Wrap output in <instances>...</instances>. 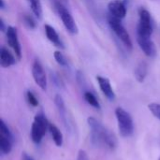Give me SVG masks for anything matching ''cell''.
Wrapping results in <instances>:
<instances>
[{"instance_id":"1","label":"cell","mask_w":160,"mask_h":160,"mask_svg":"<svg viewBox=\"0 0 160 160\" xmlns=\"http://www.w3.org/2000/svg\"><path fill=\"white\" fill-rule=\"evenodd\" d=\"M87 123L90 128L91 141L95 145H103L112 151L117 147V139L115 135L104 127L98 119L89 117L87 119Z\"/></svg>"},{"instance_id":"2","label":"cell","mask_w":160,"mask_h":160,"mask_svg":"<svg viewBox=\"0 0 160 160\" xmlns=\"http://www.w3.org/2000/svg\"><path fill=\"white\" fill-rule=\"evenodd\" d=\"M115 116L117 119L118 129L121 136L124 138L130 137L134 131V123L130 113L123 108L118 107L115 110Z\"/></svg>"},{"instance_id":"3","label":"cell","mask_w":160,"mask_h":160,"mask_svg":"<svg viewBox=\"0 0 160 160\" xmlns=\"http://www.w3.org/2000/svg\"><path fill=\"white\" fill-rule=\"evenodd\" d=\"M49 124L50 123L42 112L36 114L31 127V139L34 143L39 144L41 142L47 130H49Z\"/></svg>"},{"instance_id":"4","label":"cell","mask_w":160,"mask_h":160,"mask_svg":"<svg viewBox=\"0 0 160 160\" xmlns=\"http://www.w3.org/2000/svg\"><path fill=\"white\" fill-rule=\"evenodd\" d=\"M108 23H109L111 29L116 35V37L122 41V43L128 50H132V41H131V38L129 37V34L126 30L125 26L122 24L121 20H119L117 18H114V17H112V16L110 15V17L108 19Z\"/></svg>"},{"instance_id":"5","label":"cell","mask_w":160,"mask_h":160,"mask_svg":"<svg viewBox=\"0 0 160 160\" xmlns=\"http://www.w3.org/2000/svg\"><path fill=\"white\" fill-rule=\"evenodd\" d=\"M139 23L137 25V35L144 37H152L154 26L150 12L145 8H140L139 10Z\"/></svg>"},{"instance_id":"6","label":"cell","mask_w":160,"mask_h":160,"mask_svg":"<svg viewBox=\"0 0 160 160\" xmlns=\"http://www.w3.org/2000/svg\"><path fill=\"white\" fill-rule=\"evenodd\" d=\"M55 8H56V11H57L59 17L62 20V22H63L65 28L68 30V32L72 35L77 34L78 26H77L72 15L70 14V12L60 2H55Z\"/></svg>"},{"instance_id":"7","label":"cell","mask_w":160,"mask_h":160,"mask_svg":"<svg viewBox=\"0 0 160 160\" xmlns=\"http://www.w3.org/2000/svg\"><path fill=\"white\" fill-rule=\"evenodd\" d=\"M13 137L9 128L4 122L0 120V152L3 155H8L12 150Z\"/></svg>"},{"instance_id":"8","label":"cell","mask_w":160,"mask_h":160,"mask_svg":"<svg viewBox=\"0 0 160 160\" xmlns=\"http://www.w3.org/2000/svg\"><path fill=\"white\" fill-rule=\"evenodd\" d=\"M32 76L36 84L43 91L47 89V77L42 65L38 60H35L32 66Z\"/></svg>"},{"instance_id":"9","label":"cell","mask_w":160,"mask_h":160,"mask_svg":"<svg viewBox=\"0 0 160 160\" xmlns=\"http://www.w3.org/2000/svg\"><path fill=\"white\" fill-rule=\"evenodd\" d=\"M6 36L8 45L13 50L17 59L20 60L22 58V47L19 41L17 29L13 26H8L6 31Z\"/></svg>"},{"instance_id":"10","label":"cell","mask_w":160,"mask_h":160,"mask_svg":"<svg viewBox=\"0 0 160 160\" xmlns=\"http://www.w3.org/2000/svg\"><path fill=\"white\" fill-rule=\"evenodd\" d=\"M108 9L110 12V15L117 18L119 20H122L127 15V5L125 1L122 0H112L108 5Z\"/></svg>"},{"instance_id":"11","label":"cell","mask_w":160,"mask_h":160,"mask_svg":"<svg viewBox=\"0 0 160 160\" xmlns=\"http://www.w3.org/2000/svg\"><path fill=\"white\" fill-rule=\"evenodd\" d=\"M137 41L142 49V51L144 52V54L148 57H154L157 54V50L154 41L152 40L151 37H144V36H139L137 35Z\"/></svg>"},{"instance_id":"12","label":"cell","mask_w":160,"mask_h":160,"mask_svg":"<svg viewBox=\"0 0 160 160\" xmlns=\"http://www.w3.org/2000/svg\"><path fill=\"white\" fill-rule=\"evenodd\" d=\"M97 81L98 82L99 88L101 90V92L103 93V95L111 101H113L115 99V93L111 85L110 80L106 77H102V76H97Z\"/></svg>"},{"instance_id":"13","label":"cell","mask_w":160,"mask_h":160,"mask_svg":"<svg viewBox=\"0 0 160 160\" xmlns=\"http://www.w3.org/2000/svg\"><path fill=\"white\" fill-rule=\"evenodd\" d=\"M44 29H45V34L47 38L56 47L61 48V49H65V45L64 42L62 41V39L60 38L58 33L56 32V30L51 26L50 24H45L44 25Z\"/></svg>"},{"instance_id":"14","label":"cell","mask_w":160,"mask_h":160,"mask_svg":"<svg viewBox=\"0 0 160 160\" xmlns=\"http://www.w3.org/2000/svg\"><path fill=\"white\" fill-rule=\"evenodd\" d=\"M16 64L15 56L4 46L0 49V66L2 68H9Z\"/></svg>"},{"instance_id":"15","label":"cell","mask_w":160,"mask_h":160,"mask_svg":"<svg viewBox=\"0 0 160 160\" xmlns=\"http://www.w3.org/2000/svg\"><path fill=\"white\" fill-rule=\"evenodd\" d=\"M147 72H148V65L146 62L142 61L138 64V66L136 67L135 70H134V76L135 79L139 82H143L146 76H147Z\"/></svg>"},{"instance_id":"16","label":"cell","mask_w":160,"mask_h":160,"mask_svg":"<svg viewBox=\"0 0 160 160\" xmlns=\"http://www.w3.org/2000/svg\"><path fill=\"white\" fill-rule=\"evenodd\" d=\"M49 131L51 133V136L52 138L54 144L58 147L62 146V144H63V134L59 130V128L55 125L50 123L49 124Z\"/></svg>"},{"instance_id":"17","label":"cell","mask_w":160,"mask_h":160,"mask_svg":"<svg viewBox=\"0 0 160 160\" xmlns=\"http://www.w3.org/2000/svg\"><path fill=\"white\" fill-rule=\"evenodd\" d=\"M28 2L35 17L38 20H41L42 15H43V10H42V6H41L40 1L39 0H28Z\"/></svg>"},{"instance_id":"18","label":"cell","mask_w":160,"mask_h":160,"mask_svg":"<svg viewBox=\"0 0 160 160\" xmlns=\"http://www.w3.org/2000/svg\"><path fill=\"white\" fill-rule=\"evenodd\" d=\"M54 103H55V106L59 112V114L60 116L62 117L63 120H66L67 118V109H66V105H65V101L63 99V98L60 96V95H56L55 98H54Z\"/></svg>"},{"instance_id":"19","label":"cell","mask_w":160,"mask_h":160,"mask_svg":"<svg viewBox=\"0 0 160 160\" xmlns=\"http://www.w3.org/2000/svg\"><path fill=\"white\" fill-rule=\"evenodd\" d=\"M84 99H85V101L90 105V106H92V107H94L95 109H98V110H100V104H99V102H98V98H96V96L92 93V92H90V91H86V92H84Z\"/></svg>"},{"instance_id":"20","label":"cell","mask_w":160,"mask_h":160,"mask_svg":"<svg viewBox=\"0 0 160 160\" xmlns=\"http://www.w3.org/2000/svg\"><path fill=\"white\" fill-rule=\"evenodd\" d=\"M53 56H54V59L56 61V63L62 67H67L68 65V59L67 57L65 56V54L60 52V51H56L54 52L53 53Z\"/></svg>"},{"instance_id":"21","label":"cell","mask_w":160,"mask_h":160,"mask_svg":"<svg viewBox=\"0 0 160 160\" xmlns=\"http://www.w3.org/2000/svg\"><path fill=\"white\" fill-rule=\"evenodd\" d=\"M148 109L156 118L160 120V104H158V103H150L148 105Z\"/></svg>"},{"instance_id":"22","label":"cell","mask_w":160,"mask_h":160,"mask_svg":"<svg viewBox=\"0 0 160 160\" xmlns=\"http://www.w3.org/2000/svg\"><path fill=\"white\" fill-rule=\"evenodd\" d=\"M23 23L29 29H35L36 28V22L33 19V17H31L30 15H24L23 16Z\"/></svg>"},{"instance_id":"23","label":"cell","mask_w":160,"mask_h":160,"mask_svg":"<svg viewBox=\"0 0 160 160\" xmlns=\"http://www.w3.org/2000/svg\"><path fill=\"white\" fill-rule=\"evenodd\" d=\"M26 99H27L28 103H29L31 106H33V107H37V106L38 105V98H36V96L34 95V93L31 92V91H27V92H26Z\"/></svg>"},{"instance_id":"24","label":"cell","mask_w":160,"mask_h":160,"mask_svg":"<svg viewBox=\"0 0 160 160\" xmlns=\"http://www.w3.org/2000/svg\"><path fill=\"white\" fill-rule=\"evenodd\" d=\"M77 160H89L87 153L84 150H80L77 156Z\"/></svg>"},{"instance_id":"25","label":"cell","mask_w":160,"mask_h":160,"mask_svg":"<svg viewBox=\"0 0 160 160\" xmlns=\"http://www.w3.org/2000/svg\"><path fill=\"white\" fill-rule=\"evenodd\" d=\"M85 1V3L87 4V6L89 7V8H93V11L96 9L95 8H93V7H95V3H94V0H84Z\"/></svg>"},{"instance_id":"26","label":"cell","mask_w":160,"mask_h":160,"mask_svg":"<svg viewBox=\"0 0 160 160\" xmlns=\"http://www.w3.org/2000/svg\"><path fill=\"white\" fill-rule=\"evenodd\" d=\"M22 160H35L32 157H30L29 155H27L26 153H23L22 155Z\"/></svg>"},{"instance_id":"27","label":"cell","mask_w":160,"mask_h":160,"mask_svg":"<svg viewBox=\"0 0 160 160\" xmlns=\"http://www.w3.org/2000/svg\"><path fill=\"white\" fill-rule=\"evenodd\" d=\"M0 30H1L2 32L7 31L6 27H5V22H4V20H3L2 18L0 19Z\"/></svg>"},{"instance_id":"28","label":"cell","mask_w":160,"mask_h":160,"mask_svg":"<svg viewBox=\"0 0 160 160\" xmlns=\"http://www.w3.org/2000/svg\"><path fill=\"white\" fill-rule=\"evenodd\" d=\"M0 8H1V9H5V8H6L5 0H0Z\"/></svg>"},{"instance_id":"29","label":"cell","mask_w":160,"mask_h":160,"mask_svg":"<svg viewBox=\"0 0 160 160\" xmlns=\"http://www.w3.org/2000/svg\"><path fill=\"white\" fill-rule=\"evenodd\" d=\"M158 160H160V157H159V159H158Z\"/></svg>"}]
</instances>
